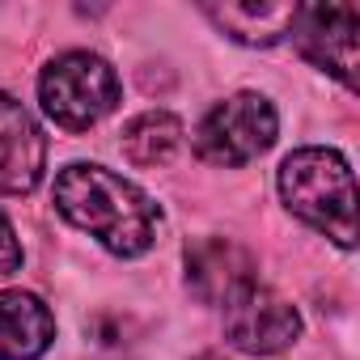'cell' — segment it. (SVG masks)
Segmentation results:
<instances>
[{
    "instance_id": "6",
    "label": "cell",
    "mask_w": 360,
    "mask_h": 360,
    "mask_svg": "<svg viewBox=\"0 0 360 360\" xmlns=\"http://www.w3.org/2000/svg\"><path fill=\"white\" fill-rule=\"evenodd\" d=\"M225 335L238 352L250 356H276L284 347H292V339L301 335V314L292 309V301H284L276 288L267 284H250L238 297H229L225 305Z\"/></svg>"
},
{
    "instance_id": "4",
    "label": "cell",
    "mask_w": 360,
    "mask_h": 360,
    "mask_svg": "<svg viewBox=\"0 0 360 360\" xmlns=\"http://www.w3.org/2000/svg\"><path fill=\"white\" fill-rule=\"evenodd\" d=\"M276 131H280L276 106L263 94L242 89V94L221 98L200 119V127H195V153L208 165L238 169V165H250L255 157H263L276 144Z\"/></svg>"
},
{
    "instance_id": "12",
    "label": "cell",
    "mask_w": 360,
    "mask_h": 360,
    "mask_svg": "<svg viewBox=\"0 0 360 360\" xmlns=\"http://www.w3.org/2000/svg\"><path fill=\"white\" fill-rule=\"evenodd\" d=\"M18 267H22V242H18L9 217L0 212V276H9V271H18Z\"/></svg>"
},
{
    "instance_id": "5",
    "label": "cell",
    "mask_w": 360,
    "mask_h": 360,
    "mask_svg": "<svg viewBox=\"0 0 360 360\" xmlns=\"http://www.w3.org/2000/svg\"><path fill=\"white\" fill-rule=\"evenodd\" d=\"M292 43L297 51L339 77L347 89H356V64H360V9L352 5H297V18H292Z\"/></svg>"
},
{
    "instance_id": "7",
    "label": "cell",
    "mask_w": 360,
    "mask_h": 360,
    "mask_svg": "<svg viewBox=\"0 0 360 360\" xmlns=\"http://www.w3.org/2000/svg\"><path fill=\"white\" fill-rule=\"evenodd\" d=\"M47 169V140L34 123V115L0 94V195H26L43 183Z\"/></svg>"
},
{
    "instance_id": "1",
    "label": "cell",
    "mask_w": 360,
    "mask_h": 360,
    "mask_svg": "<svg viewBox=\"0 0 360 360\" xmlns=\"http://www.w3.org/2000/svg\"><path fill=\"white\" fill-rule=\"evenodd\" d=\"M56 208L64 221L98 238V246H106L119 259L144 255L157 242V225H161L157 204L136 183L89 161L64 165L56 174Z\"/></svg>"
},
{
    "instance_id": "3",
    "label": "cell",
    "mask_w": 360,
    "mask_h": 360,
    "mask_svg": "<svg viewBox=\"0 0 360 360\" xmlns=\"http://www.w3.org/2000/svg\"><path fill=\"white\" fill-rule=\"evenodd\" d=\"M43 115L64 131H89L119 106V77L94 51H64L39 77Z\"/></svg>"
},
{
    "instance_id": "11",
    "label": "cell",
    "mask_w": 360,
    "mask_h": 360,
    "mask_svg": "<svg viewBox=\"0 0 360 360\" xmlns=\"http://www.w3.org/2000/svg\"><path fill=\"white\" fill-rule=\"evenodd\" d=\"M178 144H183V123L169 110H144L123 127V157L140 169L165 165L178 153Z\"/></svg>"
},
{
    "instance_id": "10",
    "label": "cell",
    "mask_w": 360,
    "mask_h": 360,
    "mask_svg": "<svg viewBox=\"0 0 360 360\" xmlns=\"http://www.w3.org/2000/svg\"><path fill=\"white\" fill-rule=\"evenodd\" d=\"M208 22L246 47H271L284 43L297 18V5H267V0H225V5H204Z\"/></svg>"
},
{
    "instance_id": "2",
    "label": "cell",
    "mask_w": 360,
    "mask_h": 360,
    "mask_svg": "<svg viewBox=\"0 0 360 360\" xmlns=\"http://www.w3.org/2000/svg\"><path fill=\"white\" fill-rule=\"evenodd\" d=\"M280 200L309 229L326 233L339 250L356 246V183L352 165L335 148H297L280 165Z\"/></svg>"
},
{
    "instance_id": "9",
    "label": "cell",
    "mask_w": 360,
    "mask_h": 360,
    "mask_svg": "<svg viewBox=\"0 0 360 360\" xmlns=\"http://www.w3.org/2000/svg\"><path fill=\"white\" fill-rule=\"evenodd\" d=\"M56 339L51 309L22 288L0 292V360H39Z\"/></svg>"
},
{
    "instance_id": "8",
    "label": "cell",
    "mask_w": 360,
    "mask_h": 360,
    "mask_svg": "<svg viewBox=\"0 0 360 360\" xmlns=\"http://www.w3.org/2000/svg\"><path fill=\"white\" fill-rule=\"evenodd\" d=\"M255 280V255L233 238H200L187 246V288L204 305H225Z\"/></svg>"
}]
</instances>
